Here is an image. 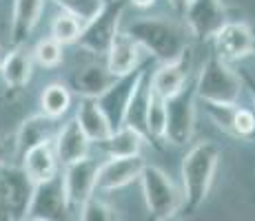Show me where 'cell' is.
Masks as SVG:
<instances>
[{
  "label": "cell",
  "mask_w": 255,
  "mask_h": 221,
  "mask_svg": "<svg viewBox=\"0 0 255 221\" xmlns=\"http://www.w3.org/2000/svg\"><path fill=\"white\" fill-rule=\"evenodd\" d=\"M73 120L78 122V126L82 129V133L87 135V140H89L91 144L105 142L107 137L111 135V131H114L109 120H107V115L102 113V109L98 106V102L93 100V97H82Z\"/></svg>",
  "instance_id": "obj_20"
},
{
  "label": "cell",
  "mask_w": 255,
  "mask_h": 221,
  "mask_svg": "<svg viewBox=\"0 0 255 221\" xmlns=\"http://www.w3.org/2000/svg\"><path fill=\"white\" fill-rule=\"evenodd\" d=\"M53 2L65 13H71L73 18H78V20L85 24L100 11L105 0H53Z\"/></svg>",
  "instance_id": "obj_30"
},
{
  "label": "cell",
  "mask_w": 255,
  "mask_h": 221,
  "mask_svg": "<svg viewBox=\"0 0 255 221\" xmlns=\"http://www.w3.org/2000/svg\"><path fill=\"white\" fill-rule=\"evenodd\" d=\"M166 109V129L164 142H171L173 146H184L191 142L195 133V91L186 84L175 95L164 100Z\"/></svg>",
  "instance_id": "obj_7"
},
{
  "label": "cell",
  "mask_w": 255,
  "mask_h": 221,
  "mask_svg": "<svg viewBox=\"0 0 255 221\" xmlns=\"http://www.w3.org/2000/svg\"><path fill=\"white\" fill-rule=\"evenodd\" d=\"M238 104H215V102H204V111L207 115L213 120V124L220 131L231 135V126H233V113Z\"/></svg>",
  "instance_id": "obj_32"
},
{
  "label": "cell",
  "mask_w": 255,
  "mask_h": 221,
  "mask_svg": "<svg viewBox=\"0 0 255 221\" xmlns=\"http://www.w3.org/2000/svg\"><path fill=\"white\" fill-rule=\"evenodd\" d=\"M140 184L144 193V204L153 217L164 219L182 208V195L162 168L146 164L140 175Z\"/></svg>",
  "instance_id": "obj_6"
},
{
  "label": "cell",
  "mask_w": 255,
  "mask_h": 221,
  "mask_svg": "<svg viewBox=\"0 0 255 221\" xmlns=\"http://www.w3.org/2000/svg\"><path fill=\"white\" fill-rule=\"evenodd\" d=\"M142 69L144 67H138L133 73H129V75L116 77L114 84L107 88L100 97H96L98 106H100L102 113L107 115V120H109V124H111V129L114 131L122 126L127 104H129L131 93H133V88H135V84H138V80L142 75Z\"/></svg>",
  "instance_id": "obj_12"
},
{
  "label": "cell",
  "mask_w": 255,
  "mask_h": 221,
  "mask_svg": "<svg viewBox=\"0 0 255 221\" xmlns=\"http://www.w3.org/2000/svg\"><path fill=\"white\" fill-rule=\"evenodd\" d=\"M125 9H127V0H105L100 11L89 22L82 24L76 44L82 51L93 53V56H107L114 38L120 33V22L122 16H125Z\"/></svg>",
  "instance_id": "obj_4"
},
{
  "label": "cell",
  "mask_w": 255,
  "mask_h": 221,
  "mask_svg": "<svg viewBox=\"0 0 255 221\" xmlns=\"http://www.w3.org/2000/svg\"><path fill=\"white\" fill-rule=\"evenodd\" d=\"M33 58L24 47H13L4 53V60L0 65V75L9 88H24L31 80Z\"/></svg>",
  "instance_id": "obj_23"
},
{
  "label": "cell",
  "mask_w": 255,
  "mask_h": 221,
  "mask_svg": "<svg viewBox=\"0 0 255 221\" xmlns=\"http://www.w3.org/2000/svg\"><path fill=\"white\" fill-rule=\"evenodd\" d=\"M189 71H191V51L186 47L175 60L162 62L151 73V91L158 97H162V100L175 95L180 88L189 84Z\"/></svg>",
  "instance_id": "obj_14"
},
{
  "label": "cell",
  "mask_w": 255,
  "mask_h": 221,
  "mask_svg": "<svg viewBox=\"0 0 255 221\" xmlns=\"http://www.w3.org/2000/svg\"><path fill=\"white\" fill-rule=\"evenodd\" d=\"M45 0H13L11 13V44L22 47L38 27V20L42 16Z\"/></svg>",
  "instance_id": "obj_19"
},
{
  "label": "cell",
  "mask_w": 255,
  "mask_h": 221,
  "mask_svg": "<svg viewBox=\"0 0 255 221\" xmlns=\"http://www.w3.org/2000/svg\"><path fill=\"white\" fill-rule=\"evenodd\" d=\"M169 2H171V7H173L175 11H184V7H186L189 0H169Z\"/></svg>",
  "instance_id": "obj_36"
},
{
  "label": "cell",
  "mask_w": 255,
  "mask_h": 221,
  "mask_svg": "<svg viewBox=\"0 0 255 221\" xmlns=\"http://www.w3.org/2000/svg\"><path fill=\"white\" fill-rule=\"evenodd\" d=\"M98 168H100V161L93 159V157H85V159L65 166L60 177L71 208H78L82 201H87L96 193Z\"/></svg>",
  "instance_id": "obj_10"
},
{
  "label": "cell",
  "mask_w": 255,
  "mask_h": 221,
  "mask_svg": "<svg viewBox=\"0 0 255 221\" xmlns=\"http://www.w3.org/2000/svg\"><path fill=\"white\" fill-rule=\"evenodd\" d=\"M146 161L142 155L133 157H109L105 164L98 168V179H96V190H118L125 186L133 184L140 179L142 170H144Z\"/></svg>",
  "instance_id": "obj_13"
},
{
  "label": "cell",
  "mask_w": 255,
  "mask_h": 221,
  "mask_svg": "<svg viewBox=\"0 0 255 221\" xmlns=\"http://www.w3.org/2000/svg\"><path fill=\"white\" fill-rule=\"evenodd\" d=\"M127 33L138 42L140 49L149 51L160 62L175 60L186 49V33L175 22L160 16L138 18L127 27Z\"/></svg>",
  "instance_id": "obj_2"
},
{
  "label": "cell",
  "mask_w": 255,
  "mask_h": 221,
  "mask_svg": "<svg viewBox=\"0 0 255 221\" xmlns=\"http://www.w3.org/2000/svg\"><path fill=\"white\" fill-rule=\"evenodd\" d=\"M9 164V144L4 142V137L0 135V166Z\"/></svg>",
  "instance_id": "obj_34"
},
{
  "label": "cell",
  "mask_w": 255,
  "mask_h": 221,
  "mask_svg": "<svg viewBox=\"0 0 255 221\" xmlns=\"http://www.w3.org/2000/svg\"><path fill=\"white\" fill-rule=\"evenodd\" d=\"M127 2H131L133 7H138V9H149V7H153L155 4V0H127Z\"/></svg>",
  "instance_id": "obj_35"
},
{
  "label": "cell",
  "mask_w": 255,
  "mask_h": 221,
  "mask_svg": "<svg viewBox=\"0 0 255 221\" xmlns=\"http://www.w3.org/2000/svg\"><path fill=\"white\" fill-rule=\"evenodd\" d=\"M195 97L202 102H215V104H238L242 95V82L240 75L229 67V62L211 56L202 65L198 80L193 84Z\"/></svg>",
  "instance_id": "obj_3"
},
{
  "label": "cell",
  "mask_w": 255,
  "mask_h": 221,
  "mask_svg": "<svg viewBox=\"0 0 255 221\" xmlns=\"http://www.w3.org/2000/svg\"><path fill=\"white\" fill-rule=\"evenodd\" d=\"M78 210H80L78 221H116V210L111 208V204L102 197H96V195L82 201Z\"/></svg>",
  "instance_id": "obj_28"
},
{
  "label": "cell",
  "mask_w": 255,
  "mask_h": 221,
  "mask_svg": "<svg viewBox=\"0 0 255 221\" xmlns=\"http://www.w3.org/2000/svg\"><path fill=\"white\" fill-rule=\"evenodd\" d=\"M40 106H42V113L53 120L62 117L71 106V93L69 88L60 82H51L42 88L40 93Z\"/></svg>",
  "instance_id": "obj_25"
},
{
  "label": "cell",
  "mask_w": 255,
  "mask_h": 221,
  "mask_svg": "<svg viewBox=\"0 0 255 221\" xmlns=\"http://www.w3.org/2000/svg\"><path fill=\"white\" fill-rule=\"evenodd\" d=\"M231 135L233 137H240V140H251V137L255 135V113L251 109L235 106Z\"/></svg>",
  "instance_id": "obj_31"
},
{
  "label": "cell",
  "mask_w": 255,
  "mask_h": 221,
  "mask_svg": "<svg viewBox=\"0 0 255 221\" xmlns=\"http://www.w3.org/2000/svg\"><path fill=\"white\" fill-rule=\"evenodd\" d=\"M220 164L218 144L204 140L191 146L182 159V210L191 215L204 204Z\"/></svg>",
  "instance_id": "obj_1"
},
{
  "label": "cell",
  "mask_w": 255,
  "mask_h": 221,
  "mask_svg": "<svg viewBox=\"0 0 255 221\" xmlns=\"http://www.w3.org/2000/svg\"><path fill=\"white\" fill-rule=\"evenodd\" d=\"M116 82V75L107 69L105 62H91L78 69V73L73 75V88L80 97H100L111 84Z\"/></svg>",
  "instance_id": "obj_22"
},
{
  "label": "cell",
  "mask_w": 255,
  "mask_h": 221,
  "mask_svg": "<svg viewBox=\"0 0 255 221\" xmlns=\"http://www.w3.org/2000/svg\"><path fill=\"white\" fill-rule=\"evenodd\" d=\"M58 129H60V126L56 124V120L45 115V113H38V115L27 117V120L20 124V129H18L16 142H13V144H16V157L20 159L27 150L53 142Z\"/></svg>",
  "instance_id": "obj_15"
},
{
  "label": "cell",
  "mask_w": 255,
  "mask_h": 221,
  "mask_svg": "<svg viewBox=\"0 0 255 221\" xmlns=\"http://www.w3.org/2000/svg\"><path fill=\"white\" fill-rule=\"evenodd\" d=\"M151 95H153V91H151V71L149 67H144L138 84H135L133 93H131L129 104H127L125 120H122V126H129V129L138 131L144 140H146V109H149Z\"/></svg>",
  "instance_id": "obj_18"
},
{
  "label": "cell",
  "mask_w": 255,
  "mask_h": 221,
  "mask_svg": "<svg viewBox=\"0 0 255 221\" xmlns=\"http://www.w3.org/2000/svg\"><path fill=\"white\" fill-rule=\"evenodd\" d=\"M31 58H33V62H38L40 67L53 69L62 62V44L56 42L51 36L42 38V40H38L36 47H33Z\"/></svg>",
  "instance_id": "obj_29"
},
{
  "label": "cell",
  "mask_w": 255,
  "mask_h": 221,
  "mask_svg": "<svg viewBox=\"0 0 255 221\" xmlns=\"http://www.w3.org/2000/svg\"><path fill=\"white\" fill-rule=\"evenodd\" d=\"M140 51L142 49L138 47V42L127 31H120L111 42L109 51H107L105 65L116 77L129 75L140 67Z\"/></svg>",
  "instance_id": "obj_17"
},
{
  "label": "cell",
  "mask_w": 255,
  "mask_h": 221,
  "mask_svg": "<svg viewBox=\"0 0 255 221\" xmlns=\"http://www.w3.org/2000/svg\"><path fill=\"white\" fill-rule=\"evenodd\" d=\"M71 206L65 195L60 173L53 175L51 179H45L33 186V195L29 201L27 217L36 221H69Z\"/></svg>",
  "instance_id": "obj_8"
},
{
  "label": "cell",
  "mask_w": 255,
  "mask_h": 221,
  "mask_svg": "<svg viewBox=\"0 0 255 221\" xmlns=\"http://www.w3.org/2000/svg\"><path fill=\"white\" fill-rule=\"evenodd\" d=\"M4 53H7V51H4V49L0 47V65H2V60H4Z\"/></svg>",
  "instance_id": "obj_38"
},
{
  "label": "cell",
  "mask_w": 255,
  "mask_h": 221,
  "mask_svg": "<svg viewBox=\"0 0 255 221\" xmlns=\"http://www.w3.org/2000/svg\"><path fill=\"white\" fill-rule=\"evenodd\" d=\"M238 75H240V82H242V88H247L249 95H251V100H253V104H255V73L242 69Z\"/></svg>",
  "instance_id": "obj_33"
},
{
  "label": "cell",
  "mask_w": 255,
  "mask_h": 221,
  "mask_svg": "<svg viewBox=\"0 0 255 221\" xmlns=\"http://www.w3.org/2000/svg\"><path fill=\"white\" fill-rule=\"evenodd\" d=\"M215 56L224 62H240L255 51L253 29L247 22H227L213 38Z\"/></svg>",
  "instance_id": "obj_11"
},
{
  "label": "cell",
  "mask_w": 255,
  "mask_h": 221,
  "mask_svg": "<svg viewBox=\"0 0 255 221\" xmlns=\"http://www.w3.org/2000/svg\"><path fill=\"white\" fill-rule=\"evenodd\" d=\"M24 221H36V219H24Z\"/></svg>",
  "instance_id": "obj_39"
},
{
  "label": "cell",
  "mask_w": 255,
  "mask_h": 221,
  "mask_svg": "<svg viewBox=\"0 0 255 221\" xmlns=\"http://www.w3.org/2000/svg\"><path fill=\"white\" fill-rule=\"evenodd\" d=\"M33 186L20 166H0V221H24Z\"/></svg>",
  "instance_id": "obj_5"
},
{
  "label": "cell",
  "mask_w": 255,
  "mask_h": 221,
  "mask_svg": "<svg viewBox=\"0 0 255 221\" xmlns=\"http://www.w3.org/2000/svg\"><path fill=\"white\" fill-rule=\"evenodd\" d=\"M58 166H60V161H58L56 150H53V142L36 146L20 157V168L33 184H40V181L58 175Z\"/></svg>",
  "instance_id": "obj_21"
},
{
  "label": "cell",
  "mask_w": 255,
  "mask_h": 221,
  "mask_svg": "<svg viewBox=\"0 0 255 221\" xmlns=\"http://www.w3.org/2000/svg\"><path fill=\"white\" fill-rule=\"evenodd\" d=\"M182 13L191 36L198 42L213 40L215 33L229 22L222 0H189Z\"/></svg>",
  "instance_id": "obj_9"
},
{
  "label": "cell",
  "mask_w": 255,
  "mask_h": 221,
  "mask_svg": "<svg viewBox=\"0 0 255 221\" xmlns=\"http://www.w3.org/2000/svg\"><path fill=\"white\" fill-rule=\"evenodd\" d=\"M89 146H91V142L87 140V135L82 133L76 120L65 122L58 129L56 137H53V150H56V157L62 166L89 157Z\"/></svg>",
  "instance_id": "obj_16"
},
{
  "label": "cell",
  "mask_w": 255,
  "mask_h": 221,
  "mask_svg": "<svg viewBox=\"0 0 255 221\" xmlns=\"http://www.w3.org/2000/svg\"><path fill=\"white\" fill-rule=\"evenodd\" d=\"M160 221H189V219H186V215H182V213H173V215H169V217H164Z\"/></svg>",
  "instance_id": "obj_37"
},
{
  "label": "cell",
  "mask_w": 255,
  "mask_h": 221,
  "mask_svg": "<svg viewBox=\"0 0 255 221\" xmlns=\"http://www.w3.org/2000/svg\"><path fill=\"white\" fill-rule=\"evenodd\" d=\"M144 142L146 140L138 131L129 129V126H120V129L111 131V135L105 142H100L98 146L109 157H133V155H140Z\"/></svg>",
  "instance_id": "obj_24"
},
{
  "label": "cell",
  "mask_w": 255,
  "mask_h": 221,
  "mask_svg": "<svg viewBox=\"0 0 255 221\" xmlns=\"http://www.w3.org/2000/svg\"><path fill=\"white\" fill-rule=\"evenodd\" d=\"M80 29H82V22L78 18H73L71 13L60 11L51 22V38L56 42H60L62 47L65 44H76L78 36H80Z\"/></svg>",
  "instance_id": "obj_27"
},
{
  "label": "cell",
  "mask_w": 255,
  "mask_h": 221,
  "mask_svg": "<svg viewBox=\"0 0 255 221\" xmlns=\"http://www.w3.org/2000/svg\"><path fill=\"white\" fill-rule=\"evenodd\" d=\"M164 129H166V109L164 100L153 93L146 109V140H151L153 144L164 140Z\"/></svg>",
  "instance_id": "obj_26"
}]
</instances>
